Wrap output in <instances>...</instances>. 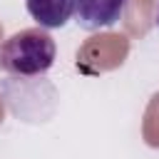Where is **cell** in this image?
Returning a JSON list of instances; mask_svg holds the SVG:
<instances>
[{
    "instance_id": "obj_4",
    "label": "cell",
    "mask_w": 159,
    "mask_h": 159,
    "mask_svg": "<svg viewBox=\"0 0 159 159\" xmlns=\"http://www.w3.org/2000/svg\"><path fill=\"white\" fill-rule=\"evenodd\" d=\"M154 22H157V27H159V2H157V17H154Z\"/></svg>"
},
{
    "instance_id": "obj_1",
    "label": "cell",
    "mask_w": 159,
    "mask_h": 159,
    "mask_svg": "<svg viewBox=\"0 0 159 159\" xmlns=\"http://www.w3.org/2000/svg\"><path fill=\"white\" fill-rule=\"evenodd\" d=\"M55 40L45 30H20L0 45V70L17 77L45 75L55 65Z\"/></svg>"
},
{
    "instance_id": "obj_2",
    "label": "cell",
    "mask_w": 159,
    "mask_h": 159,
    "mask_svg": "<svg viewBox=\"0 0 159 159\" xmlns=\"http://www.w3.org/2000/svg\"><path fill=\"white\" fill-rule=\"evenodd\" d=\"M127 0H75V17L84 30L112 27L122 20Z\"/></svg>"
},
{
    "instance_id": "obj_3",
    "label": "cell",
    "mask_w": 159,
    "mask_h": 159,
    "mask_svg": "<svg viewBox=\"0 0 159 159\" xmlns=\"http://www.w3.org/2000/svg\"><path fill=\"white\" fill-rule=\"evenodd\" d=\"M25 5L30 17L45 30L65 27L75 15V0H25Z\"/></svg>"
}]
</instances>
